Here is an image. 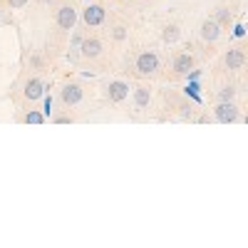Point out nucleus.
I'll list each match as a JSON object with an SVG mask.
<instances>
[{
  "label": "nucleus",
  "mask_w": 248,
  "mask_h": 248,
  "mask_svg": "<svg viewBox=\"0 0 248 248\" xmlns=\"http://www.w3.org/2000/svg\"><path fill=\"white\" fill-rule=\"evenodd\" d=\"M159 70H161V57H159L156 50H141V52H137V57L132 62V75L134 77H141V79L149 77L152 79V77L159 75Z\"/></svg>",
  "instance_id": "obj_1"
},
{
  "label": "nucleus",
  "mask_w": 248,
  "mask_h": 248,
  "mask_svg": "<svg viewBox=\"0 0 248 248\" xmlns=\"http://www.w3.org/2000/svg\"><path fill=\"white\" fill-rule=\"evenodd\" d=\"M55 28L60 32H72L75 25H77V20H79V8L75 0H60V3H55Z\"/></svg>",
  "instance_id": "obj_2"
},
{
  "label": "nucleus",
  "mask_w": 248,
  "mask_h": 248,
  "mask_svg": "<svg viewBox=\"0 0 248 248\" xmlns=\"http://www.w3.org/2000/svg\"><path fill=\"white\" fill-rule=\"evenodd\" d=\"M82 99H85V85L77 79H65L57 90V102L62 109H72L77 105H82Z\"/></svg>",
  "instance_id": "obj_3"
},
{
  "label": "nucleus",
  "mask_w": 248,
  "mask_h": 248,
  "mask_svg": "<svg viewBox=\"0 0 248 248\" xmlns=\"http://www.w3.org/2000/svg\"><path fill=\"white\" fill-rule=\"evenodd\" d=\"M129 82L127 79H107L105 85H102V97H105L109 105H122V102H127L129 97Z\"/></svg>",
  "instance_id": "obj_4"
},
{
  "label": "nucleus",
  "mask_w": 248,
  "mask_h": 248,
  "mask_svg": "<svg viewBox=\"0 0 248 248\" xmlns=\"http://www.w3.org/2000/svg\"><path fill=\"white\" fill-rule=\"evenodd\" d=\"M47 85H45V79L40 77V75H28L23 79V87H20V94H23V99L28 102V105H35V102L43 99Z\"/></svg>",
  "instance_id": "obj_5"
},
{
  "label": "nucleus",
  "mask_w": 248,
  "mask_h": 248,
  "mask_svg": "<svg viewBox=\"0 0 248 248\" xmlns=\"http://www.w3.org/2000/svg\"><path fill=\"white\" fill-rule=\"evenodd\" d=\"M102 55H105V40L97 37V35H85L79 43V60H99Z\"/></svg>",
  "instance_id": "obj_6"
},
{
  "label": "nucleus",
  "mask_w": 248,
  "mask_h": 248,
  "mask_svg": "<svg viewBox=\"0 0 248 248\" xmlns=\"http://www.w3.org/2000/svg\"><path fill=\"white\" fill-rule=\"evenodd\" d=\"M214 119L218 124H236L241 122V109L236 102H216V107H214Z\"/></svg>",
  "instance_id": "obj_7"
},
{
  "label": "nucleus",
  "mask_w": 248,
  "mask_h": 248,
  "mask_svg": "<svg viewBox=\"0 0 248 248\" xmlns=\"http://www.w3.org/2000/svg\"><path fill=\"white\" fill-rule=\"evenodd\" d=\"M79 17L87 28H99L107 23V10H105V5H87V8H82Z\"/></svg>",
  "instance_id": "obj_8"
},
{
  "label": "nucleus",
  "mask_w": 248,
  "mask_h": 248,
  "mask_svg": "<svg viewBox=\"0 0 248 248\" xmlns=\"http://www.w3.org/2000/svg\"><path fill=\"white\" fill-rule=\"evenodd\" d=\"M246 65V50L241 45H233L223 52V67L229 72H241Z\"/></svg>",
  "instance_id": "obj_9"
},
{
  "label": "nucleus",
  "mask_w": 248,
  "mask_h": 248,
  "mask_svg": "<svg viewBox=\"0 0 248 248\" xmlns=\"http://www.w3.org/2000/svg\"><path fill=\"white\" fill-rule=\"evenodd\" d=\"M221 32H223V28L216 23L214 17H206V20H201V25H199V37L203 40L206 45H214V43H218V40H221Z\"/></svg>",
  "instance_id": "obj_10"
},
{
  "label": "nucleus",
  "mask_w": 248,
  "mask_h": 248,
  "mask_svg": "<svg viewBox=\"0 0 248 248\" xmlns=\"http://www.w3.org/2000/svg\"><path fill=\"white\" fill-rule=\"evenodd\" d=\"M191 67H196V57L191 52H176L171 57V75L174 77H186Z\"/></svg>",
  "instance_id": "obj_11"
},
{
  "label": "nucleus",
  "mask_w": 248,
  "mask_h": 248,
  "mask_svg": "<svg viewBox=\"0 0 248 248\" xmlns=\"http://www.w3.org/2000/svg\"><path fill=\"white\" fill-rule=\"evenodd\" d=\"M149 105H152V90H149L147 85H137V87L132 90V107H134V112H137V114L147 112Z\"/></svg>",
  "instance_id": "obj_12"
},
{
  "label": "nucleus",
  "mask_w": 248,
  "mask_h": 248,
  "mask_svg": "<svg viewBox=\"0 0 248 248\" xmlns=\"http://www.w3.org/2000/svg\"><path fill=\"white\" fill-rule=\"evenodd\" d=\"M107 37L112 40V43H117V45L127 43V40H129V25L124 23V20H109V25H107Z\"/></svg>",
  "instance_id": "obj_13"
},
{
  "label": "nucleus",
  "mask_w": 248,
  "mask_h": 248,
  "mask_svg": "<svg viewBox=\"0 0 248 248\" xmlns=\"http://www.w3.org/2000/svg\"><path fill=\"white\" fill-rule=\"evenodd\" d=\"M161 40L167 45H176L181 40V25L179 23H164L161 25Z\"/></svg>",
  "instance_id": "obj_14"
},
{
  "label": "nucleus",
  "mask_w": 248,
  "mask_h": 248,
  "mask_svg": "<svg viewBox=\"0 0 248 248\" xmlns=\"http://www.w3.org/2000/svg\"><path fill=\"white\" fill-rule=\"evenodd\" d=\"M82 37H85V35H82V32H75V35H72V40H70V50H67V60L72 62V65H75V62H79V43H82Z\"/></svg>",
  "instance_id": "obj_15"
},
{
  "label": "nucleus",
  "mask_w": 248,
  "mask_h": 248,
  "mask_svg": "<svg viewBox=\"0 0 248 248\" xmlns=\"http://www.w3.org/2000/svg\"><path fill=\"white\" fill-rule=\"evenodd\" d=\"M236 94H238L236 85H221L216 92V99L218 102H236Z\"/></svg>",
  "instance_id": "obj_16"
},
{
  "label": "nucleus",
  "mask_w": 248,
  "mask_h": 248,
  "mask_svg": "<svg viewBox=\"0 0 248 248\" xmlns=\"http://www.w3.org/2000/svg\"><path fill=\"white\" fill-rule=\"evenodd\" d=\"M214 20L221 25V28H229L231 23H233V13L226 8V5H221V8H216V15H214Z\"/></svg>",
  "instance_id": "obj_17"
},
{
  "label": "nucleus",
  "mask_w": 248,
  "mask_h": 248,
  "mask_svg": "<svg viewBox=\"0 0 248 248\" xmlns=\"http://www.w3.org/2000/svg\"><path fill=\"white\" fill-rule=\"evenodd\" d=\"M20 122L23 124H45L47 117L43 112H37V109H28L25 114H20Z\"/></svg>",
  "instance_id": "obj_18"
},
{
  "label": "nucleus",
  "mask_w": 248,
  "mask_h": 248,
  "mask_svg": "<svg viewBox=\"0 0 248 248\" xmlns=\"http://www.w3.org/2000/svg\"><path fill=\"white\" fill-rule=\"evenodd\" d=\"M184 97H191V99H194V105H201L199 82H186V87H184Z\"/></svg>",
  "instance_id": "obj_19"
},
{
  "label": "nucleus",
  "mask_w": 248,
  "mask_h": 248,
  "mask_svg": "<svg viewBox=\"0 0 248 248\" xmlns=\"http://www.w3.org/2000/svg\"><path fill=\"white\" fill-rule=\"evenodd\" d=\"M47 122H52V124H70V122H75V117L72 114H65V112H52Z\"/></svg>",
  "instance_id": "obj_20"
},
{
  "label": "nucleus",
  "mask_w": 248,
  "mask_h": 248,
  "mask_svg": "<svg viewBox=\"0 0 248 248\" xmlns=\"http://www.w3.org/2000/svg\"><path fill=\"white\" fill-rule=\"evenodd\" d=\"M28 3H30V0H0V5L10 8V10H20V8H25Z\"/></svg>",
  "instance_id": "obj_21"
},
{
  "label": "nucleus",
  "mask_w": 248,
  "mask_h": 248,
  "mask_svg": "<svg viewBox=\"0 0 248 248\" xmlns=\"http://www.w3.org/2000/svg\"><path fill=\"white\" fill-rule=\"evenodd\" d=\"M55 109H52V97H47V94H43V114L50 119V114H52Z\"/></svg>",
  "instance_id": "obj_22"
},
{
  "label": "nucleus",
  "mask_w": 248,
  "mask_h": 248,
  "mask_svg": "<svg viewBox=\"0 0 248 248\" xmlns=\"http://www.w3.org/2000/svg\"><path fill=\"white\" fill-rule=\"evenodd\" d=\"M201 75H203L201 70H196V67H191L189 72H186V82H199V79H201Z\"/></svg>",
  "instance_id": "obj_23"
},
{
  "label": "nucleus",
  "mask_w": 248,
  "mask_h": 248,
  "mask_svg": "<svg viewBox=\"0 0 248 248\" xmlns=\"http://www.w3.org/2000/svg\"><path fill=\"white\" fill-rule=\"evenodd\" d=\"M233 35H236V37H243V35H246V28H243L241 23H236V28H233Z\"/></svg>",
  "instance_id": "obj_24"
},
{
  "label": "nucleus",
  "mask_w": 248,
  "mask_h": 248,
  "mask_svg": "<svg viewBox=\"0 0 248 248\" xmlns=\"http://www.w3.org/2000/svg\"><path fill=\"white\" fill-rule=\"evenodd\" d=\"M37 3H43V5H55V3H60V0H37Z\"/></svg>",
  "instance_id": "obj_25"
},
{
  "label": "nucleus",
  "mask_w": 248,
  "mask_h": 248,
  "mask_svg": "<svg viewBox=\"0 0 248 248\" xmlns=\"http://www.w3.org/2000/svg\"><path fill=\"white\" fill-rule=\"evenodd\" d=\"M3 15H5V10H3V5H0V20H3Z\"/></svg>",
  "instance_id": "obj_26"
}]
</instances>
